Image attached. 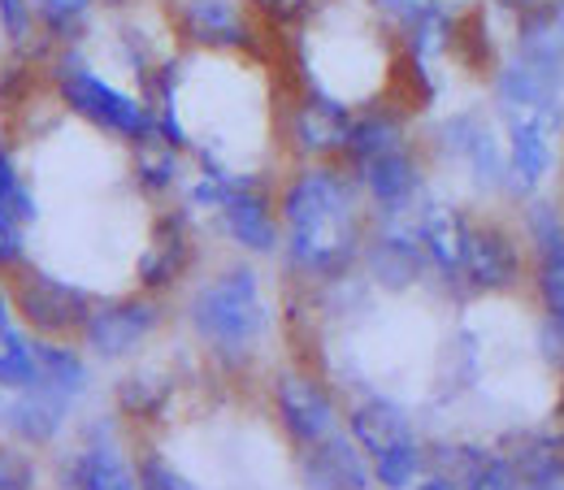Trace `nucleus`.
<instances>
[{
  "mask_svg": "<svg viewBox=\"0 0 564 490\" xmlns=\"http://www.w3.org/2000/svg\"><path fill=\"white\" fill-rule=\"evenodd\" d=\"M360 183L339 161H308L286 178L279 217L286 230V257L313 279L348 274L365 252Z\"/></svg>",
  "mask_w": 564,
  "mask_h": 490,
  "instance_id": "1",
  "label": "nucleus"
},
{
  "mask_svg": "<svg viewBox=\"0 0 564 490\" xmlns=\"http://www.w3.org/2000/svg\"><path fill=\"white\" fill-rule=\"evenodd\" d=\"M53 87H57V100L70 109L74 118L91 122L105 135H118V140L127 143H140L148 135H156V113L148 109V100L122 91L105 74H96L87 66V57H78V48H66L57 57Z\"/></svg>",
  "mask_w": 564,
  "mask_h": 490,
  "instance_id": "2",
  "label": "nucleus"
},
{
  "mask_svg": "<svg viewBox=\"0 0 564 490\" xmlns=\"http://www.w3.org/2000/svg\"><path fill=\"white\" fill-rule=\"evenodd\" d=\"M192 326L217 351L252 348L265 330V300H261L257 274L248 265H235L205 282L192 300Z\"/></svg>",
  "mask_w": 564,
  "mask_h": 490,
  "instance_id": "3",
  "label": "nucleus"
},
{
  "mask_svg": "<svg viewBox=\"0 0 564 490\" xmlns=\"http://www.w3.org/2000/svg\"><path fill=\"white\" fill-rule=\"evenodd\" d=\"M174 26L205 53H257L261 22L243 0H178Z\"/></svg>",
  "mask_w": 564,
  "mask_h": 490,
  "instance_id": "4",
  "label": "nucleus"
},
{
  "mask_svg": "<svg viewBox=\"0 0 564 490\" xmlns=\"http://www.w3.org/2000/svg\"><path fill=\"white\" fill-rule=\"evenodd\" d=\"M13 308L40 335H70V330H83L87 317H91V304H87V295L78 286L53 279V274H40V270L18 274Z\"/></svg>",
  "mask_w": 564,
  "mask_h": 490,
  "instance_id": "5",
  "label": "nucleus"
},
{
  "mask_svg": "<svg viewBox=\"0 0 564 490\" xmlns=\"http://www.w3.org/2000/svg\"><path fill=\"white\" fill-rule=\"evenodd\" d=\"M352 109L344 100H335L322 87H308L295 105H291V148L308 161H339L348 148V131H352Z\"/></svg>",
  "mask_w": 564,
  "mask_h": 490,
  "instance_id": "6",
  "label": "nucleus"
},
{
  "mask_svg": "<svg viewBox=\"0 0 564 490\" xmlns=\"http://www.w3.org/2000/svg\"><path fill=\"white\" fill-rule=\"evenodd\" d=\"M217 217H221L226 235H230L243 252H252V257L279 252V243H282L279 205H274V196H270L257 178H235L230 192H226V200L217 205Z\"/></svg>",
  "mask_w": 564,
  "mask_h": 490,
  "instance_id": "7",
  "label": "nucleus"
},
{
  "mask_svg": "<svg viewBox=\"0 0 564 490\" xmlns=\"http://www.w3.org/2000/svg\"><path fill=\"white\" fill-rule=\"evenodd\" d=\"M438 148L469 170V178L487 192H508V148L499 143L491 122L478 113H456L438 127Z\"/></svg>",
  "mask_w": 564,
  "mask_h": 490,
  "instance_id": "8",
  "label": "nucleus"
},
{
  "mask_svg": "<svg viewBox=\"0 0 564 490\" xmlns=\"http://www.w3.org/2000/svg\"><path fill=\"white\" fill-rule=\"evenodd\" d=\"M352 174L356 183H360V192L369 196V205L378 213H387V217H400V213L413 209L425 187L422 156L409 143H400V148H391V152L356 165Z\"/></svg>",
  "mask_w": 564,
  "mask_h": 490,
  "instance_id": "9",
  "label": "nucleus"
},
{
  "mask_svg": "<svg viewBox=\"0 0 564 490\" xmlns=\"http://www.w3.org/2000/svg\"><path fill=\"white\" fill-rule=\"evenodd\" d=\"M460 274L469 279V286L478 291H508L512 282L525 274V257L517 248V239L491 226V221H469V235H465V257H460Z\"/></svg>",
  "mask_w": 564,
  "mask_h": 490,
  "instance_id": "10",
  "label": "nucleus"
},
{
  "mask_svg": "<svg viewBox=\"0 0 564 490\" xmlns=\"http://www.w3.org/2000/svg\"><path fill=\"white\" fill-rule=\"evenodd\" d=\"M156 322H161V308L152 300H118V304H105L87 317L83 339L96 356L122 360V356L143 348V339L156 330Z\"/></svg>",
  "mask_w": 564,
  "mask_h": 490,
  "instance_id": "11",
  "label": "nucleus"
},
{
  "mask_svg": "<svg viewBox=\"0 0 564 490\" xmlns=\"http://www.w3.org/2000/svg\"><path fill=\"white\" fill-rule=\"evenodd\" d=\"M525 230L534 243V274L547 304V317L564 330V217L552 200H534L525 209Z\"/></svg>",
  "mask_w": 564,
  "mask_h": 490,
  "instance_id": "12",
  "label": "nucleus"
},
{
  "mask_svg": "<svg viewBox=\"0 0 564 490\" xmlns=\"http://www.w3.org/2000/svg\"><path fill=\"white\" fill-rule=\"evenodd\" d=\"M304 490H369V465L352 434H326L300 456Z\"/></svg>",
  "mask_w": 564,
  "mask_h": 490,
  "instance_id": "13",
  "label": "nucleus"
},
{
  "mask_svg": "<svg viewBox=\"0 0 564 490\" xmlns=\"http://www.w3.org/2000/svg\"><path fill=\"white\" fill-rule=\"evenodd\" d=\"M274 404H279V417L286 425V434L300 447H308V443H317V438H326L335 429L330 395L313 378H304V373H282L279 386H274Z\"/></svg>",
  "mask_w": 564,
  "mask_h": 490,
  "instance_id": "14",
  "label": "nucleus"
},
{
  "mask_svg": "<svg viewBox=\"0 0 564 490\" xmlns=\"http://www.w3.org/2000/svg\"><path fill=\"white\" fill-rule=\"evenodd\" d=\"M192 257H196V239H192L187 213H165L152 230V243L140 257V282L148 291H165L187 274Z\"/></svg>",
  "mask_w": 564,
  "mask_h": 490,
  "instance_id": "15",
  "label": "nucleus"
},
{
  "mask_svg": "<svg viewBox=\"0 0 564 490\" xmlns=\"http://www.w3.org/2000/svg\"><path fill=\"white\" fill-rule=\"evenodd\" d=\"M365 265H369V279L387 291H409L417 286L430 265L417 230H382L365 243Z\"/></svg>",
  "mask_w": 564,
  "mask_h": 490,
  "instance_id": "16",
  "label": "nucleus"
},
{
  "mask_svg": "<svg viewBox=\"0 0 564 490\" xmlns=\"http://www.w3.org/2000/svg\"><path fill=\"white\" fill-rule=\"evenodd\" d=\"M521 62L564 78V0H539L517 18V53Z\"/></svg>",
  "mask_w": 564,
  "mask_h": 490,
  "instance_id": "17",
  "label": "nucleus"
},
{
  "mask_svg": "<svg viewBox=\"0 0 564 490\" xmlns=\"http://www.w3.org/2000/svg\"><path fill=\"white\" fill-rule=\"evenodd\" d=\"M503 148H508V192L530 196L552 174V131L539 122H503Z\"/></svg>",
  "mask_w": 564,
  "mask_h": 490,
  "instance_id": "18",
  "label": "nucleus"
},
{
  "mask_svg": "<svg viewBox=\"0 0 564 490\" xmlns=\"http://www.w3.org/2000/svg\"><path fill=\"white\" fill-rule=\"evenodd\" d=\"M66 409H70V400L40 382V386H26V391H13L9 400H0V421L26 443H48L62 429Z\"/></svg>",
  "mask_w": 564,
  "mask_h": 490,
  "instance_id": "19",
  "label": "nucleus"
},
{
  "mask_svg": "<svg viewBox=\"0 0 564 490\" xmlns=\"http://www.w3.org/2000/svg\"><path fill=\"white\" fill-rule=\"evenodd\" d=\"M400 143H409V127H404V113L400 109H365V113H356L352 118V131H348V148H344V165L356 170V165H365V161H373V156H382V152H391V148H400Z\"/></svg>",
  "mask_w": 564,
  "mask_h": 490,
  "instance_id": "20",
  "label": "nucleus"
},
{
  "mask_svg": "<svg viewBox=\"0 0 564 490\" xmlns=\"http://www.w3.org/2000/svg\"><path fill=\"white\" fill-rule=\"evenodd\" d=\"M348 425H352L356 447H360L369 460H373V456H382V451H391L395 443L413 438L409 417H404L395 404H387V400H365V404H356Z\"/></svg>",
  "mask_w": 564,
  "mask_h": 490,
  "instance_id": "21",
  "label": "nucleus"
},
{
  "mask_svg": "<svg viewBox=\"0 0 564 490\" xmlns=\"http://www.w3.org/2000/svg\"><path fill=\"white\" fill-rule=\"evenodd\" d=\"M66 490H140V473H131V465L113 451V447H91L83 456H74L62 473Z\"/></svg>",
  "mask_w": 564,
  "mask_h": 490,
  "instance_id": "22",
  "label": "nucleus"
},
{
  "mask_svg": "<svg viewBox=\"0 0 564 490\" xmlns=\"http://www.w3.org/2000/svg\"><path fill=\"white\" fill-rule=\"evenodd\" d=\"M465 235H469V221L447 205H434L425 209L422 226H417V239H422L425 257L443 270V274H460V257H465Z\"/></svg>",
  "mask_w": 564,
  "mask_h": 490,
  "instance_id": "23",
  "label": "nucleus"
},
{
  "mask_svg": "<svg viewBox=\"0 0 564 490\" xmlns=\"http://www.w3.org/2000/svg\"><path fill=\"white\" fill-rule=\"evenodd\" d=\"M131 165H135V183L148 196H165L183 178V148H174L165 135H148L135 143Z\"/></svg>",
  "mask_w": 564,
  "mask_h": 490,
  "instance_id": "24",
  "label": "nucleus"
},
{
  "mask_svg": "<svg viewBox=\"0 0 564 490\" xmlns=\"http://www.w3.org/2000/svg\"><path fill=\"white\" fill-rule=\"evenodd\" d=\"M35 4V18H40V31L62 44V48H74L87 26H91V13L100 0H31Z\"/></svg>",
  "mask_w": 564,
  "mask_h": 490,
  "instance_id": "25",
  "label": "nucleus"
},
{
  "mask_svg": "<svg viewBox=\"0 0 564 490\" xmlns=\"http://www.w3.org/2000/svg\"><path fill=\"white\" fill-rule=\"evenodd\" d=\"M31 351H35V364H40V382L44 386L62 391L66 400H74L78 391H87V364H83L78 351L62 348V344H31Z\"/></svg>",
  "mask_w": 564,
  "mask_h": 490,
  "instance_id": "26",
  "label": "nucleus"
},
{
  "mask_svg": "<svg viewBox=\"0 0 564 490\" xmlns=\"http://www.w3.org/2000/svg\"><path fill=\"white\" fill-rule=\"evenodd\" d=\"M0 31L26 57H48L53 53V40L40 31V18H35L31 0H0Z\"/></svg>",
  "mask_w": 564,
  "mask_h": 490,
  "instance_id": "27",
  "label": "nucleus"
},
{
  "mask_svg": "<svg viewBox=\"0 0 564 490\" xmlns=\"http://www.w3.org/2000/svg\"><path fill=\"white\" fill-rule=\"evenodd\" d=\"M422 469H425V451H422V443H417V438H404V443H395L391 451L373 456V478H378L387 490L417 487Z\"/></svg>",
  "mask_w": 564,
  "mask_h": 490,
  "instance_id": "28",
  "label": "nucleus"
},
{
  "mask_svg": "<svg viewBox=\"0 0 564 490\" xmlns=\"http://www.w3.org/2000/svg\"><path fill=\"white\" fill-rule=\"evenodd\" d=\"M170 378L165 373H131L122 386H118V404L122 413L131 417H156L165 404H170Z\"/></svg>",
  "mask_w": 564,
  "mask_h": 490,
  "instance_id": "29",
  "label": "nucleus"
},
{
  "mask_svg": "<svg viewBox=\"0 0 564 490\" xmlns=\"http://www.w3.org/2000/svg\"><path fill=\"white\" fill-rule=\"evenodd\" d=\"M0 213H9V217H18L22 226L26 221H35V196H31V187L22 183V174H18V161H13V152L9 148H0Z\"/></svg>",
  "mask_w": 564,
  "mask_h": 490,
  "instance_id": "30",
  "label": "nucleus"
},
{
  "mask_svg": "<svg viewBox=\"0 0 564 490\" xmlns=\"http://www.w3.org/2000/svg\"><path fill=\"white\" fill-rule=\"evenodd\" d=\"M248 9H257V18L270 26H300L317 9V0H248Z\"/></svg>",
  "mask_w": 564,
  "mask_h": 490,
  "instance_id": "31",
  "label": "nucleus"
},
{
  "mask_svg": "<svg viewBox=\"0 0 564 490\" xmlns=\"http://www.w3.org/2000/svg\"><path fill=\"white\" fill-rule=\"evenodd\" d=\"M465 490H521V473H517L512 460L487 456V460L474 469V478L465 482Z\"/></svg>",
  "mask_w": 564,
  "mask_h": 490,
  "instance_id": "32",
  "label": "nucleus"
},
{
  "mask_svg": "<svg viewBox=\"0 0 564 490\" xmlns=\"http://www.w3.org/2000/svg\"><path fill=\"white\" fill-rule=\"evenodd\" d=\"M0 490H35V465L18 447H0Z\"/></svg>",
  "mask_w": 564,
  "mask_h": 490,
  "instance_id": "33",
  "label": "nucleus"
},
{
  "mask_svg": "<svg viewBox=\"0 0 564 490\" xmlns=\"http://www.w3.org/2000/svg\"><path fill=\"white\" fill-rule=\"evenodd\" d=\"M140 490H196L174 465H165L161 456H143L140 460Z\"/></svg>",
  "mask_w": 564,
  "mask_h": 490,
  "instance_id": "34",
  "label": "nucleus"
},
{
  "mask_svg": "<svg viewBox=\"0 0 564 490\" xmlns=\"http://www.w3.org/2000/svg\"><path fill=\"white\" fill-rule=\"evenodd\" d=\"M26 257V239H22V221L0 213V270H18Z\"/></svg>",
  "mask_w": 564,
  "mask_h": 490,
  "instance_id": "35",
  "label": "nucleus"
},
{
  "mask_svg": "<svg viewBox=\"0 0 564 490\" xmlns=\"http://www.w3.org/2000/svg\"><path fill=\"white\" fill-rule=\"evenodd\" d=\"M417 490H460L452 478H443V473H430L425 482H417Z\"/></svg>",
  "mask_w": 564,
  "mask_h": 490,
  "instance_id": "36",
  "label": "nucleus"
},
{
  "mask_svg": "<svg viewBox=\"0 0 564 490\" xmlns=\"http://www.w3.org/2000/svg\"><path fill=\"white\" fill-rule=\"evenodd\" d=\"M530 490H564V487H561V482H534Z\"/></svg>",
  "mask_w": 564,
  "mask_h": 490,
  "instance_id": "37",
  "label": "nucleus"
}]
</instances>
